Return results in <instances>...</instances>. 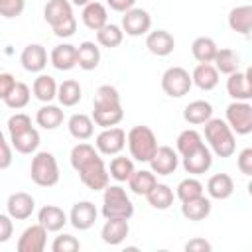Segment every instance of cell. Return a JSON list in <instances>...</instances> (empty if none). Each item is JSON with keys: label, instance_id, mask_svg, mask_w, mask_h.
Segmentation results:
<instances>
[{"label": "cell", "instance_id": "1", "mask_svg": "<svg viewBox=\"0 0 252 252\" xmlns=\"http://www.w3.org/2000/svg\"><path fill=\"white\" fill-rule=\"evenodd\" d=\"M43 18L57 37H71L77 32L73 4L69 0H47L43 8Z\"/></svg>", "mask_w": 252, "mask_h": 252}, {"label": "cell", "instance_id": "2", "mask_svg": "<svg viewBox=\"0 0 252 252\" xmlns=\"http://www.w3.org/2000/svg\"><path fill=\"white\" fill-rule=\"evenodd\" d=\"M205 140L211 154L217 158H230L236 152V138L230 126L220 118H209L205 122Z\"/></svg>", "mask_w": 252, "mask_h": 252}, {"label": "cell", "instance_id": "3", "mask_svg": "<svg viewBox=\"0 0 252 252\" xmlns=\"http://www.w3.org/2000/svg\"><path fill=\"white\" fill-rule=\"evenodd\" d=\"M126 144H128L130 156L142 163H148L158 150V138L154 130L144 124L130 128V132L126 134Z\"/></svg>", "mask_w": 252, "mask_h": 252}, {"label": "cell", "instance_id": "4", "mask_svg": "<svg viewBox=\"0 0 252 252\" xmlns=\"http://www.w3.org/2000/svg\"><path fill=\"white\" fill-rule=\"evenodd\" d=\"M102 191V217L130 220L134 215V205L126 195V189L120 185H106Z\"/></svg>", "mask_w": 252, "mask_h": 252}, {"label": "cell", "instance_id": "5", "mask_svg": "<svg viewBox=\"0 0 252 252\" xmlns=\"http://www.w3.org/2000/svg\"><path fill=\"white\" fill-rule=\"evenodd\" d=\"M30 177L39 187H53L59 183V165L51 152H37L32 158Z\"/></svg>", "mask_w": 252, "mask_h": 252}, {"label": "cell", "instance_id": "6", "mask_svg": "<svg viewBox=\"0 0 252 252\" xmlns=\"http://www.w3.org/2000/svg\"><path fill=\"white\" fill-rule=\"evenodd\" d=\"M191 87H193L191 75L183 67H169L161 75V89L171 98H181V96L189 94Z\"/></svg>", "mask_w": 252, "mask_h": 252}, {"label": "cell", "instance_id": "7", "mask_svg": "<svg viewBox=\"0 0 252 252\" xmlns=\"http://www.w3.org/2000/svg\"><path fill=\"white\" fill-rule=\"evenodd\" d=\"M232 132L246 136L252 132V106L248 100H232L226 106V120Z\"/></svg>", "mask_w": 252, "mask_h": 252}, {"label": "cell", "instance_id": "8", "mask_svg": "<svg viewBox=\"0 0 252 252\" xmlns=\"http://www.w3.org/2000/svg\"><path fill=\"white\" fill-rule=\"evenodd\" d=\"M126 146V132L118 126L102 128V132L94 140V148L102 156H116L124 150Z\"/></svg>", "mask_w": 252, "mask_h": 252}, {"label": "cell", "instance_id": "9", "mask_svg": "<svg viewBox=\"0 0 252 252\" xmlns=\"http://www.w3.org/2000/svg\"><path fill=\"white\" fill-rule=\"evenodd\" d=\"M120 28L126 35H132V37L146 35L152 28V16L144 8H130L122 16V26Z\"/></svg>", "mask_w": 252, "mask_h": 252}, {"label": "cell", "instance_id": "10", "mask_svg": "<svg viewBox=\"0 0 252 252\" xmlns=\"http://www.w3.org/2000/svg\"><path fill=\"white\" fill-rule=\"evenodd\" d=\"M77 173H79L83 185H87L93 191H102L108 185V179H110L108 169H106V165H104L100 156L96 159H93L91 163H87L85 167H81Z\"/></svg>", "mask_w": 252, "mask_h": 252}, {"label": "cell", "instance_id": "11", "mask_svg": "<svg viewBox=\"0 0 252 252\" xmlns=\"http://www.w3.org/2000/svg\"><path fill=\"white\" fill-rule=\"evenodd\" d=\"M148 163L156 175H171V173H175V169L179 165V156L169 146H158L156 154L152 156V159Z\"/></svg>", "mask_w": 252, "mask_h": 252}, {"label": "cell", "instance_id": "12", "mask_svg": "<svg viewBox=\"0 0 252 252\" xmlns=\"http://www.w3.org/2000/svg\"><path fill=\"white\" fill-rule=\"evenodd\" d=\"M226 93L232 100H250L252 98V79L250 71H234L226 79Z\"/></svg>", "mask_w": 252, "mask_h": 252}, {"label": "cell", "instance_id": "13", "mask_svg": "<svg viewBox=\"0 0 252 252\" xmlns=\"http://www.w3.org/2000/svg\"><path fill=\"white\" fill-rule=\"evenodd\" d=\"M6 209H8V215L12 217V220H26L32 217V213L35 209V199L26 191H16L8 197Z\"/></svg>", "mask_w": 252, "mask_h": 252}, {"label": "cell", "instance_id": "14", "mask_svg": "<svg viewBox=\"0 0 252 252\" xmlns=\"http://www.w3.org/2000/svg\"><path fill=\"white\" fill-rule=\"evenodd\" d=\"M47 244V230L37 222L28 226L18 238V252H43Z\"/></svg>", "mask_w": 252, "mask_h": 252}, {"label": "cell", "instance_id": "15", "mask_svg": "<svg viewBox=\"0 0 252 252\" xmlns=\"http://www.w3.org/2000/svg\"><path fill=\"white\" fill-rule=\"evenodd\" d=\"M211 165H213V154L205 144L199 146L197 150H193L191 154L183 156V169L191 175L207 173L211 169Z\"/></svg>", "mask_w": 252, "mask_h": 252}, {"label": "cell", "instance_id": "16", "mask_svg": "<svg viewBox=\"0 0 252 252\" xmlns=\"http://www.w3.org/2000/svg\"><path fill=\"white\" fill-rule=\"evenodd\" d=\"M96 207L91 201H79L73 205L71 213H69V222L73 224V228L77 230H89L94 220H96Z\"/></svg>", "mask_w": 252, "mask_h": 252}, {"label": "cell", "instance_id": "17", "mask_svg": "<svg viewBox=\"0 0 252 252\" xmlns=\"http://www.w3.org/2000/svg\"><path fill=\"white\" fill-rule=\"evenodd\" d=\"M146 47L152 55L165 57L175 49V37L167 30H154L146 33Z\"/></svg>", "mask_w": 252, "mask_h": 252}, {"label": "cell", "instance_id": "18", "mask_svg": "<svg viewBox=\"0 0 252 252\" xmlns=\"http://www.w3.org/2000/svg\"><path fill=\"white\" fill-rule=\"evenodd\" d=\"M20 63L30 73H41L45 69V65H47V51H45V47L39 45V43L26 45L22 55H20Z\"/></svg>", "mask_w": 252, "mask_h": 252}, {"label": "cell", "instance_id": "19", "mask_svg": "<svg viewBox=\"0 0 252 252\" xmlns=\"http://www.w3.org/2000/svg\"><path fill=\"white\" fill-rule=\"evenodd\" d=\"M37 222L47 232H59L69 222V219H67V215H65V211L61 207H57V205H45L37 213Z\"/></svg>", "mask_w": 252, "mask_h": 252}, {"label": "cell", "instance_id": "20", "mask_svg": "<svg viewBox=\"0 0 252 252\" xmlns=\"http://www.w3.org/2000/svg\"><path fill=\"white\" fill-rule=\"evenodd\" d=\"M128 232H130V224L126 219H106V222L102 224V230H100V238L104 244L118 246L124 242Z\"/></svg>", "mask_w": 252, "mask_h": 252}, {"label": "cell", "instance_id": "21", "mask_svg": "<svg viewBox=\"0 0 252 252\" xmlns=\"http://www.w3.org/2000/svg\"><path fill=\"white\" fill-rule=\"evenodd\" d=\"M228 28L244 37L250 35L252 30V6L250 4H242V6H234L228 12Z\"/></svg>", "mask_w": 252, "mask_h": 252}, {"label": "cell", "instance_id": "22", "mask_svg": "<svg viewBox=\"0 0 252 252\" xmlns=\"http://www.w3.org/2000/svg\"><path fill=\"white\" fill-rule=\"evenodd\" d=\"M49 61L57 71H71L77 65V45H71V43L55 45L51 49Z\"/></svg>", "mask_w": 252, "mask_h": 252}, {"label": "cell", "instance_id": "23", "mask_svg": "<svg viewBox=\"0 0 252 252\" xmlns=\"http://www.w3.org/2000/svg\"><path fill=\"white\" fill-rule=\"evenodd\" d=\"M207 193L211 199L224 201L234 193V181L228 173H215L207 181Z\"/></svg>", "mask_w": 252, "mask_h": 252}, {"label": "cell", "instance_id": "24", "mask_svg": "<svg viewBox=\"0 0 252 252\" xmlns=\"http://www.w3.org/2000/svg\"><path fill=\"white\" fill-rule=\"evenodd\" d=\"M81 20H83V24H85L89 30L98 32L104 24H108V14H106V8H104L100 2L91 0L89 4H85V6H83Z\"/></svg>", "mask_w": 252, "mask_h": 252}, {"label": "cell", "instance_id": "25", "mask_svg": "<svg viewBox=\"0 0 252 252\" xmlns=\"http://www.w3.org/2000/svg\"><path fill=\"white\" fill-rule=\"evenodd\" d=\"M191 81L201 91H213L219 85V71L213 63H199L191 73Z\"/></svg>", "mask_w": 252, "mask_h": 252}, {"label": "cell", "instance_id": "26", "mask_svg": "<svg viewBox=\"0 0 252 252\" xmlns=\"http://www.w3.org/2000/svg\"><path fill=\"white\" fill-rule=\"evenodd\" d=\"M181 215L187 220H205L211 215V199H207L205 195L193 197L189 201L181 203Z\"/></svg>", "mask_w": 252, "mask_h": 252}, {"label": "cell", "instance_id": "27", "mask_svg": "<svg viewBox=\"0 0 252 252\" xmlns=\"http://www.w3.org/2000/svg\"><path fill=\"white\" fill-rule=\"evenodd\" d=\"M209 118H213V106L207 100H193L183 108V120L191 126L205 124Z\"/></svg>", "mask_w": 252, "mask_h": 252}, {"label": "cell", "instance_id": "28", "mask_svg": "<svg viewBox=\"0 0 252 252\" xmlns=\"http://www.w3.org/2000/svg\"><path fill=\"white\" fill-rule=\"evenodd\" d=\"M67 128H69V134L79 140V142H85L93 136L94 132V122L89 114H83V112H77L73 114L69 120H67Z\"/></svg>", "mask_w": 252, "mask_h": 252}, {"label": "cell", "instance_id": "29", "mask_svg": "<svg viewBox=\"0 0 252 252\" xmlns=\"http://www.w3.org/2000/svg\"><path fill=\"white\" fill-rule=\"evenodd\" d=\"M100 63V49L94 41H83L77 45V65L83 71H93Z\"/></svg>", "mask_w": 252, "mask_h": 252}, {"label": "cell", "instance_id": "30", "mask_svg": "<svg viewBox=\"0 0 252 252\" xmlns=\"http://www.w3.org/2000/svg\"><path fill=\"white\" fill-rule=\"evenodd\" d=\"M156 183H158V177L152 169H134V173L128 179L130 191L134 195H144V197L154 189Z\"/></svg>", "mask_w": 252, "mask_h": 252}, {"label": "cell", "instance_id": "31", "mask_svg": "<svg viewBox=\"0 0 252 252\" xmlns=\"http://www.w3.org/2000/svg\"><path fill=\"white\" fill-rule=\"evenodd\" d=\"M63 120H65L63 110H61L59 106H55V104H49V102H45V104L35 112V122H37V126H41L43 130H55V128H59V126L63 124Z\"/></svg>", "mask_w": 252, "mask_h": 252}, {"label": "cell", "instance_id": "32", "mask_svg": "<svg viewBox=\"0 0 252 252\" xmlns=\"http://www.w3.org/2000/svg\"><path fill=\"white\" fill-rule=\"evenodd\" d=\"M122 106L120 102V93L112 85H100L94 93L93 98V110H104V108H118Z\"/></svg>", "mask_w": 252, "mask_h": 252}, {"label": "cell", "instance_id": "33", "mask_svg": "<svg viewBox=\"0 0 252 252\" xmlns=\"http://www.w3.org/2000/svg\"><path fill=\"white\" fill-rule=\"evenodd\" d=\"M10 142H12V148L20 154H33L39 146V132L32 126L20 134H12Z\"/></svg>", "mask_w": 252, "mask_h": 252}, {"label": "cell", "instance_id": "34", "mask_svg": "<svg viewBox=\"0 0 252 252\" xmlns=\"http://www.w3.org/2000/svg\"><path fill=\"white\" fill-rule=\"evenodd\" d=\"M83 98V89L79 85V81L75 79H67L61 85H57V100L61 102V106H75L79 104V100Z\"/></svg>", "mask_w": 252, "mask_h": 252}, {"label": "cell", "instance_id": "35", "mask_svg": "<svg viewBox=\"0 0 252 252\" xmlns=\"http://www.w3.org/2000/svg\"><path fill=\"white\" fill-rule=\"evenodd\" d=\"M213 63H215V69H217L219 73L230 75V73H234V71L240 69V55H238L234 49H228V47L217 49Z\"/></svg>", "mask_w": 252, "mask_h": 252}, {"label": "cell", "instance_id": "36", "mask_svg": "<svg viewBox=\"0 0 252 252\" xmlns=\"http://www.w3.org/2000/svg\"><path fill=\"white\" fill-rule=\"evenodd\" d=\"M146 199H148V203H150L154 209H158V211H167V209L173 205L175 195H173V189H171L169 185H165V183H156L154 189L146 195Z\"/></svg>", "mask_w": 252, "mask_h": 252}, {"label": "cell", "instance_id": "37", "mask_svg": "<svg viewBox=\"0 0 252 252\" xmlns=\"http://www.w3.org/2000/svg\"><path fill=\"white\" fill-rule=\"evenodd\" d=\"M217 49H219L217 47V41L213 37H207V35L195 37L193 43H191V53H193V57L199 63H213Z\"/></svg>", "mask_w": 252, "mask_h": 252}, {"label": "cell", "instance_id": "38", "mask_svg": "<svg viewBox=\"0 0 252 252\" xmlns=\"http://www.w3.org/2000/svg\"><path fill=\"white\" fill-rule=\"evenodd\" d=\"M32 91H33V96H35L37 100H41V102H51V100L57 96V83H55V79H53L51 75L41 73V75L35 77Z\"/></svg>", "mask_w": 252, "mask_h": 252}, {"label": "cell", "instance_id": "39", "mask_svg": "<svg viewBox=\"0 0 252 252\" xmlns=\"http://www.w3.org/2000/svg\"><path fill=\"white\" fill-rule=\"evenodd\" d=\"M98 156H100V154L96 152L94 146H91V144H87V142H81V144H77V146L71 150V156H69L71 167H73L75 171H79L81 167H85L87 163H91V161L96 159Z\"/></svg>", "mask_w": 252, "mask_h": 252}, {"label": "cell", "instance_id": "40", "mask_svg": "<svg viewBox=\"0 0 252 252\" xmlns=\"http://www.w3.org/2000/svg\"><path fill=\"white\" fill-rule=\"evenodd\" d=\"M134 173V161L126 156H120L116 154V158H112L110 161V167H108V175L118 181V183H124L130 179V175Z\"/></svg>", "mask_w": 252, "mask_h": 252}, {"label": "cell", "instance_id": "41", "mask_svg": "<svg viewBox=\"0 0 252 252\" xmlns=\"http://www.w3.org/2000/svg\"><path fill=\"white\" fill-rule=\"evenodd\" d=\"M122 39H124V32H122V28L116 26V24H104V26L96 32V41H98V45L108 47V49L118 47V45L122 43Z\"/></svg>", "mask_w": 252, "mask_h": 252}, {"label": "cell", "instance_id": "42", "mask_svg": "<svg viewBox=\"0 0 252 252\" xmlns=\"http://www.w3.org/2000/svg\"><path fill=\"white\" fill-rule=\"evenodd\" d=\"M175 146H177V154H181V158H183V156L191 154L193 150H197L199 146H203V138H201V134H199L197 130L187 128V130H183V132L177 136Z\"/></svg>", "mask_w": 252, "mask_h": 252}, {"label": "cell", "instance_id": "43", "mask_svg": "<svg viewBox=\"0 0 252 252\" xmlns=\"http://www.w3.org/2000/svg\"><path fill=\"white\" fill-rule=\"evenodd\" d=\"M30 96H32L30 87H28L26 83L16 81V87H14V89H12V93L4 98V102H6V106H8V108H12V110H20V108L28 106Z\"/></svg>", "mask_w": 252, "mask_h": 252}, {"label": "cell", "instance_id": "44", "mask_svg": "<svg viewBox=\"0 0 252 252\" xmlns=\"http://www.w3.org/2000/svg\"><path fill=\"white\" fill-rule=\"evenodd\" d=\"M93 122L100 128H110V126H116L122 122L124 118V110L122 106L118 108H104V110H93Z\"/></svg>", "mask_w": 252, "mask_h": 252}, {"label": "cell", "instance_id": "45", "mask_svg": "<svg viewBox=\"0 0 252 252\" xmlns=\"http://www.w3.org/2000/svg\"><path fill=\"white\" fill-rule=\"evenodd\" d=\"M203 191H205L203 183H201L199 179H195V177H185V179L179 181V185L175 187V195H177V199H179L181 203H183V201H189V199H193V197L203 195Z\"/></svg>", "mask_w": 252, "mask_h": 252}, {"label": "cell", "instance_id": "46", "mask_svg": "<svg viewBox=\"0 0 252 252\" xmlns=\"http://www.w3.org/2000/svg\"><path fill=\"white\" fill-rule=\"evenodd\" d=\"M51 250L53 252H77V250H81V242L73 234H59V236H55Z\"/></svg>", "mask_w": 252, "mask_h": 252}, {"label": "cell", "instance_id": "47", "mask_svg": "<svg viewBox=\"0 0 252 252\" xmlns=\"http://www.w3.org/2000/svg\"><path fill=\"white\" fill-rule=\"evenodd\" d=\"M24 8H26V0H0V16L2 18H8V20L18 18V16H22Z\"/></svg>", "mask_w": 252, "mask_h": 252}, {"label": "cell", "instance_id": "48", "mask_svg": "<svg viewBox=\"0 0 252 252\" xmlns=\"http://www.w3.org/2000/svg\"><path fill=\"white\" fill-rule=\"evenodd\" d=\"M28 128H32V118L26 112H16V114H12L8 118V132H10V136L12 134H20V132H24Z\"/></svg>", "mask_w": 252, "mask_h": 252}, {"label": "cell", "instance_id": "49", "mask_svg": "<svg viewBox=\"0 0 252 252\" xmlns=\"http://www.w3.org/2000/svg\"><path fill=\"white\" fill-rule=\"evenodd\" d=\"M236 167L242 175H252V148H244L236 158Z\"/></svg>", "mask_w": 252, "mask_h": 252}, {"label": "cell", "instance_id": "50", "mask_svg": "<svg viewBox=\"0 0 252 252\" xmlns=\"http://www.w3.org/2000/svg\"><path fill=\"white\" fill-rule=\"evenodd\" d=\"M14 234V222H12V217L10 215H2L0 213V244L8 242Z\"/></svg>", "mask_w": 252, "mask_h": 252}, {"label": "cell", "instance_id": "51", "mask_svg": "<svg viewBox=\"0 0 252 252\" xmlns=\"http://www.w3.org/2000/svg\"><path fill=\"white\" fill-rule=\"evenodd\" d=\"M14 87H16L14 75H12V73H0V98H2V100L12 93Z\"/></svg>", "mask_w": 252, "mask_h": 252}, {"label": "cell", "instance_id": "52", "mask_svg": "<svg viewBox=\"0 0 252 252\" xmlns=\"http://www.w3.org/2000/svg\"><path fill=\"white\" fill-rule=\"evenodd\" d=\"M211 242H207L205 238H191L187 244H185V250L187 252H211Z\"/></svg>", "mask_w": 252, "mask_h": 252}, {"label": "cell", "instance_id": "53", "mask_svg": "<svg viewBox=\"0 0 252 252\" xmlns=\"http://www.w3.org/2000/svg\"><path fill=\"white\" fill-rule=\"evenodd\" d=\"M10 165H12V148L8 142H2L0 144V171L8 169Z\"/></svg>", "mask_w": 252, "mask_h": 252}, {"label": "cell", "instance_id": "54", "mask_svg": "<svg viewBox=\"0 0 252 252\" xmlns=\"http://www.w3.org/2000/svg\"><path fill=\"white\" fill-rule=\"evenodd\" d=\"M106 4L114 10V12H126V10H130V8H134V4H136V0H106Z\"/></svg>", "mask_w": 252, "mask_h": 252}, {"label": "cell", "instance_id": "55", "mask_svg": "<svg viewBox=\"0 0 252 252\" xmlns=\"http://www.w3.org/2000/svg\"><path fill=\"white\" fill-rule=\"evenodd\" d=\"M71 4H75V6H85V4H89L91 0H69Z\"/></svg>", "mask_w": 252, "mask_h": 252}, {"label": "cell", "instance_id": "56", "mask_svg": "<svg viewBox=\"0 0 252 252\" xmlns=\"http://www.w3.org/2000/svg\"><path fill=\"white\" fill-rule=\"evenodd\" d=\"M2 142H6V140H4V134L0 132V144H2Z\"/></svg>", "mask_w": 252, "mask_h": 252}]
</instances>
